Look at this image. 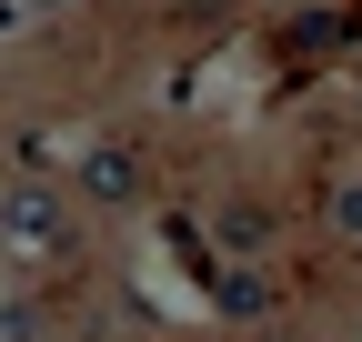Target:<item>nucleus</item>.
<instances>
[{"mask_svg": "<svg viewBox=\"0 0 362 342\" xmlns=\"http://www.w3.org/2000/svg\"><path fill=\"white\" fill-rule=\"evenodd\" d=\"M81 182H90V201H131V191H141V161H131V151H90Z\"/></svg>", "mask_w": 362, "mask_h": 342, "instance_id": "f257e3e1", "label": "nucleus"}, {"mask_svg": "<svg viewBox=\"0 0 362 342\" xmlns=\"http://www.w3.org/2000/svg\"><path fill=\"white\" fill-rule=\"evenodd\" d=\"M0 222H11L21 242H61V201H51V191H11V211H0Z\"/></svg>", "mask_w": 362, "mask_h": 342, "instance_id": "f03ea898", "label": "nucleus"}, {"mask_svg": "<svg viewBox=\"0 0 362 342\" xmlns=\"http://www.w3.org/2000/svg\"><path fill=\"white\" fill-rule=\"evenodd\" d=\"M332 222H342V232H362V182H352V191H332Z\"/></svg>", "mask_w": 362, "mask_h": 342, "instance_id": "7ed1b4c3", "label": "nucleus"}]
</instances>
